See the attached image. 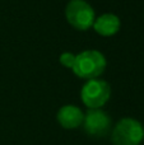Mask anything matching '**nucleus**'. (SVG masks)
<instances>
[{
	"label": "nucleus",
	"mask_w": 144,
	"mask_h": 145,
	"mask_svg": "<svg viewBox=\"0 0 144 145\" xmlns=\"http://www.w3.org/2000/svg\"><path fill=\"white\" fill-rule=\"evenodd\" d=\"M106 57L97 50H86L75 55V63L71 70L82 79H97L106 69Z\"/></svg>",
	"instance_id": "f257e3e1"
},
{
	"label": "nucleus",
	"mask_w": 144,
	"mask_h": 145,
	"mask_svg": "<svg viewBox=\"0 0 144 145\" xmlns=\"http://www.w3.org/2000/svg\"><path fill=\"white\" fill-rule=\"evenodd\" d=\"M144 127L138 120L124 117L115 125L111 134L114 145H139L143 141Z\"/></svg>",
	"instance_id": "f03ea898"
},
{
	"label": "nucleus",
	"mask_w": 144,
	"mask_h": 145,
	"mask_svg": "<svg viewBox=\"0 0 144 145\" xmlns=\"http://www.w3.org/2000/svg\"><path fill=\"white\" fill-rule=\"evenodd\" d=\"M111 97V87L102 79L87 80L81 89V99L89 110L101 108Z\"/></svg>",
	"instance_id": "7ed1b4c3"
},
{
	"label": "nucleus",
	"mask_w": 144,
	"mask_h": 145,
	"mask_svg": "<svg viewBox=\"0 0 144 145\" xmlns=\"http://www.w3.org/2000/svg\"><path fill=\"white\" fill-rule=\"evenodd\" d=\"M65 17L69 24L78 31H88L93 27L96 13L86 0H70L65 8Z\"/></svg>",
	"instance_id": "20e7f679"
},
{
	"label": "nucleus",
	"mask_w": 144,
	"mask_h": 145,
	"mask_svg": "<svg viewBox=\"0 0 144 145\" xmlns=\"http://www.w3.org/2000/svg\"><path fill=\"white\" fill-rule=\"evenodd\" d=\"M83 127L89 136L101 138L106 135L111 129V118L105 111L99 108L88 110L87 113H84Z\"/></svg>",
	"instance_id": "39448f33"
},
{
	"label": "nucleus",
	"mask_w": 144,
	"mask_h": 145,
	"mask_svg": "<svg viewBox=\"0 0 144 145\" xmlns=\"http://www.w3.org/2000/svg\"><path fill=\"white\" fill-rule=\"evenodd\" d=\"M56 118L61 127L71 130V129H77L81 125H83L84 113L78 106L66 105L58 111Z\"/></svg>",
	"instance_id": "423d86ee"
},
{
	"label": "nucleus",
	"mask_w": 144,
	"mask_h": 145,
	"mask_svg": "<svg viewBox=\"0 0 144 145\" xmlns=\"http://www.w3.org/2000/svg\"><path fill=\"white\" fill-rule=\"evenodd\" d=\"M120 27H121L120 18L112 13H105L99 17H96V20L93 23V29L103 37H110V36L116 35Z\"/></svg>",
	"instance_id": "0eeeda50"
},
{
	"label": "nucleus",
	"mask_w": 144,
	"mask_h": 145,
	"mask_svg": "<svg viewBox=\"0 0 144 145\" xmlns=\"http://www.w3.org/2000/svg\"><path fill=\"white\" fill-rule=\"evenodd\" d=\"M59 61L63 66L68 69H73L74 66V63H75V55L71 52H63L59 57Z\"/></svg>",
	"instance_id": "6e6552de"
},
{
	"label": "nucleus",
	"mask_w": 144,
	"mask_h": 145,
	"mask_svg": "<svg viewBox=\"0 0 144 145\" xmlns=\"http://www.w3.org/2000/svg\"><path fill=\"white\" fill-rule=\"evenodd\" d=\"M143 140H144V134H143Z\"/></svg>",
	"instance_id": "1a4fd4ad"
}]
</instances>
